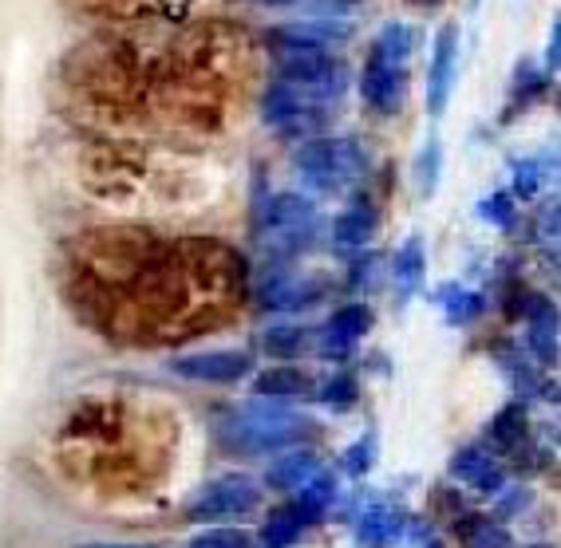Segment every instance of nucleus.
<instances>
[{
  "label": "nucleus",
  "instance_id": "f257e3e1",
  "mask_svg": "<svg viewBox=\"0 0 561 548\" xmlns=\"http://www.w3.org/2000/svg\"><path fill=\"white\" fill-rule=\"evenodd\" d=\"M221 446L238 450L245 458H261V454H277V450H293L297 442H305L312 434L305 415L280 407H261V403H245L233 407L226 415H218L214 422Z\"/></svg>",
  "mask_w": 561,
  "mask_h": 548
},
{
  "label": "nucleus",
  "instance_id": "f03ea898",
  "mask_svg": "<svg viewBox=\"0 0 561 548\" xmlns=\"http://www.w3.org/2000/svg\"><path fill=\"white\" fill-rule=\"evenodd\" d=\"M297 166L309 190L341 194L352 182L364 178L368 170V150L356 139H309L297 150Z\"/></svg>",
  "mask_w": 561,
  "mask_h": 548
},
{
  "label": "nucleus",
  "instance_id": "7ed1b4c3",
  "mask_svg": "<svg viewBox=\"0 0 561 548\" xmlns=\"http://www.w3.org/2000/svg\"><path fill=\"white\" fill-rule=\"evenodd\" d=\"M277 83L305 91L312 100L336 103L348 88V68L321 48H285L277 51Z\"/></svg>",
  "mask_w": 561,
  "mask_h": 548
},
{
  "label": "nucleus",
  "instance_id": "20e7f679",
  "mask_svg": "<svg viewBox=\"0 0 561 548\" xmlns=\"http://www.w3.org/2000/svg\"><path fill=\"white\" fill-rule=\"evenodd\" d=\"M317 230V206H312L305 194H277V198L265 201V213H261V245L280 257L305 249Z\"/></svg>",
  "mask_w": 561,
  "mask_h": 548
},
{
  "label": "nucleus",
  "instance_id": "39448f33",
  "mask_svg": "<svg viewBox=\"0 0 561 548\" xmlns=\"http://www.w3.org/2000/svg\"><path fill=\"white\" fill-rule=\"evenodd\" d=\"M261 119L280 139H312L329 123V103L312 100L297 88H285V83H273L261 100Z\"/></svg>",
  "mask_w": 561,
  "mask_h": 548
},
{
  "label": "nucleus",
  "instance_id": "423d86ee",
  "mask_svg": "<svg viewBox=\"0 0 561 548\" xmlns=\"http://www.w3.org/2000/svg\"><path fill=\"white\" fill-rule=\"evenodd\" d=\"M261 505V489L250 478H218L202 489L198 498L186 505V521L194 525H214V521H230V517H245Z\"/></svg>",
  "mask_w": 561,
  "mask_h": 548
},
{
  "label": "nucleus",
  "instance_id": "0eeeda50",
  "mask_svg": "<svg viewBox=\"0 0 561 548\" xmlns=\"http://www.w3.org/2000/svg\"><path fill=\"white\" fill-rule=\"evenodd\" d=\"M360 95L376 115H396L408 100V63L368 51V63L360 71Z\"/></svg>",
  "mask_w": 561,
  "mask_h": 548
},
{
  "label": "nucleus",
  "instance_id": "6e6552de",
  "mask_svg": "<svg viewBox=\"0 0 561 548\" xmlns=\"http://www.w3.org/2000/svg\"><path fill=\"white\" fill-rule=\"evenodd\" d=\"M171 371L194 383H238L253 371V359L245 351H194V355L171 359Z\"/></svg>",
  "mask_w": 561,
  "mask_h": 548
},
{
  "label": "nucleus",
  "instance_id": "1a4fd4ad",
  "mask_svg": "<svg viewBox=\"0 0 561 548\" xmlns=\"http://www.w3.org/2000/svg\"><path fill=\"white\" fill-rule=\"evenodd\" d=\"M455 63H459V28H455V24H443L439 36H435L432 71H427V110H432V115H443V107L451 100Z\"/></svg>",
  "mask_w": 561,
  "mask_h": 548
},
{
  "label": "nucleus",
  "instance_id": "9d476101",
  "mask_svg": "<svg viewBox=\"0 0 561 548\" xmlns=\"http://www.w3.org/2000/svg\"><path fill=\"white\" fill-rule=\"evenodd\" d=\"M348 36H352V24L329 21V16L280 24V28L270 32V40H273V48H277V51H285V48H321V51H329L332 44H344Z\"/></svg>",
  "mask_w": 561,
  "mask_h": 548
},
{
  "label": "nucleus",
  "instance_id": "9b49d317",
  "mask_svg": "<svg viewBox=\"0 0 561 548\" xmlns=\"http://www.w3.org/2000/svg\"><path fill=\"white\" fill-rule=\"evenodd\" d=\"M451 478H459L462 486L479 489V493H499V489L506 486V474H502V466L486 450H459L451 458Z\"/></svg>",
  "mask_w": 561,
  "mask_h": 548
},
{
  "label": "nucleus",
  "instance_id": "f8f14e48",
  "mask_svg": "<svg viewBox=\"0 0 561 548\" xmlns=\"http://www.w3.org/2000/svg\"><path fill=\"white\" fill-rule=\"evenodd\" d=\"M321 289L324 284L317 277H277V280H270V289L261 292V304L273 312H297V308L317 304Z\"/></svg>",
  "mask_w": 561,
  "mask_h": 548
},
{
  "label": "nucleus",
  "instance_id": "ddd939ff",
  "mask_svg": "<svg viewBox=\"0 0 561 548\" xmlns=\"http://www.w3.org/2000/svg\"><path fill=\"white\" fill-rule=\"evenodd\" d=\"M526 324H530V348L541 363H553L558 359V308L553 300L534 296L530 308H526Z\"/></svg>",
  "mask_w": 561,
  "mask_h": 548
},
{
  "label": "nucleus",
  "instance_id": "4468645a",
  "mask_svg": "<svg viewBox=\"0 0 561 548\" xmlns=\"http://www.w3.org/2000/svg\"><path fill=\"white\" fill-rule=\"evenodd\" d=\"M371 308L368 304H344V308L332 312L329 328H324V351H344L348 343H356L360 336H368L371 328Z\"/></svg>",
  "mask_w": 561,
  "mask_h": 548
},
{
  "label": "nucleus",
  "instance_id": "2eb2a0df",
  "mask_svg": "<svg viewBox=\"0 0 561 548\" xmlns=\"http://www.w3.org/2000/svg\"><path fill=\"white\" fill-rule=\"evenodd\" d=\"M312 474H321V458H317L312 450H305V446L301 450L293 446L289 454H280L277 462H270V469H265V481H270L273 489H301Z\"/></svg>",
  "mask_w": 561,
  "mask_h": 548
},
{
  "label": "nucleus",
  "instance_id": "dca6fc26",
  "mask_svg": "<svg viewBox=\"0 0 561 548\" xmlns=\"http://www.w3.org/2000/svg\"><path fill=\"white\" fill-rule=\"evenodd\" d=\"M423 269H427L423 237H408L400 245V253H396V260H391V280H396V289H400L403 296H411V292L423 284Z\"/></svg>",
  "mask_w": 561,
  "mask_h": 548
},
{
  "label": "nucleus",
  "instance_id": "f3484780",
  "mask_svg": "<svg viewBox=\"0 0 561 548\" xmlns=\"http://www.w3.org/2000/svg\"><path fill=\"white\" fill-rule=\"evenodd\" d=\"M371 233H376V210L368 206H352L332 221V245H341V249H360L371 241Z\"/></svg>",
  "mask_w": 561,
  "mask_h": 548
},
{
  "label": "nucleus",
  "instance_id": "a211bd4d",
  "mask_svg": "<svg viewBox=\"0 0 561 548\" xmlns=\"http://www.w3.org/2000/svg\"><path fill=\"white\" fill-rule=\"evenodd\" d=\"M309 387L312 380L297 368H265L261 375H253L257 399H289V395H305Z\"/></svg>",
  "mask_w": 561,
  "mask_h": 548
},
{
  "label": "nucleus",
  "instance_id": "6ab92c4d",
  "mask_svg": "<svg viewBox=\"0 0 561 548\" xmlns=\"http://www.w3.org/2000/svg\"><path fill=\"white\" fill-rule=\"evenodd\" d=\"M400 528H403L400 513H391V509H368L360 517V525H356V540H360V548H388L391 540L400 537Z\"/></svg>",
  "mask_w": 561,
  "mask_h": 548
},
{
  "label": "nucleus",
  "instance_id": "aec40b11",
  "mask_svg": "<svg viewBox=\"0 0 561 548\" xmlns=\"http://www.w3.org/2000/svg\"><path fill=\"white\" fill-rule=\"evenodd\" d=\"M332 498H336V481H332L329 474H312V478L297 489L293 517H297V521H321V513L329 509Z\"/></svg>",
  "mask_w": 561,
  "mask_h": 548
},
{
  "label": "nucleus",
  "instance_id": "412c9836",
  "mask_svg": "<svg viewBox=\"0 0 561 548\" xmlns=\"http://www.w3.org/2000/svg\"><path fill=\"white\" fill-rule=\"evenodd\" d=\"M455 533H459L462 548H514V537L491 517H467Z\"/></svg>",
  "mask_w": 561,
  "mask_h": 548
},
{
  "label": "nucleus",
  "instance_id": "4be33fe9",
  "mask_svg": "<svg viewBox=\"0 0 561 548\" xmlns=\"http://www.w3.org/2000/svg\"><path fill=\"white\" fill-rule=\"evenodd\" d=\"M297 533H301V521L293 517V509H277V513L265 517L261 540H265V548H289L297 540Z\"/></svg>",
  "mask_w": 561,
  "mask_h": 548
},
{
  "label": "nucleus",
  "instance_id": "5701e85b",
  "mask_svg": "<svg viewBox=\"0 0 561 548\" xmlns=\"http://www.w3.org/2000/svg\"><path fill=\"white\" fill-rule=\"evenodd\" d=\"M526 434V410L522 407H506L494 415L491 422V439L499 442V446H514V442Z\"/></svg>",
  "mask_w": 561,
  "mask_h": 548
},
{
  "label": "nucleus",
  "instance_id": "b1692460",
  "mask_svg": "<svg viewBox=\"0 0 561 548\" xmlns=\"http://www.w3.org/2000/svg\"><path fill=\"white\" fill-rule=\"evenodd\" d=\"M443 304H447V319H451V324H471V319L482 312L479 292H462V289L443 292Z\"/></svg>",
  "mask_w": 561,
  "mask_h": 548
},
{
  "label": "nucleus",
  "instance_id": "393cba45",
  "mask_svg": "<svg viewBox=\"0 0 561 548\" xmlns=\"http://www.w3.org/2000/svg\"><path fill=\"white\" fill-rule=\"evenodd\" d=\"M261 343H265V351H273V355H297L305 343V328H297V324H280V328L265 331Z\"/></svg>",
  "mask_w": 561,
  "mask_h": 548
},
{
  "label": "nucleus",
  "instance_id": "a878e982",
  "mask_svg": "<svg viewBox=\"0 0 561 548\" xmlns=\"http://www.w3.org/2000/svg\"><path fill=\"white\" fill-rule=\"evenodd\" d=\"M415 182L423 194H435V186H439V142L435 139L423 142L420 162H415Z\"/></svg>",
  "mask_w": 561,
  "mask_h": 548
},
{
  "label": "nucleus",
  "instance_id": "bb28decb",
  "mask_svg": "<svg viewBox=\"0 0 561 548\" xmlns=\"http://www.w3.org/2000/svg\"><path fill=\"white\" fill-rule=\"evenodd\" d=\"M191 548H253V540L241 528H206L191 540Z\"/></svg>",
  "mask_w": 561,
  "mask_h": 548
},
{
  "label": "nucleus",
  "instance_id": "cd10ccee",
  "mask_svg": "<svg viewBox=\"0 0 561 548\" xmlns=\"http://www.w3.org/2000/svg\"><path fill=\"white\" fill-rule=\"evenodd\" d=\"M479 218L494 221L499 230H511V225H514V198H511V194H491V198H482Z\"/></svg>",
  "mask_w": 561,
  "mask_h": 548
},
{
  "label": "nucleus",
  "instance_id": "c85d7f7f",
  "mask_svg": "<svg viewBox=\"0 0 561 548\" xmlns=\"http://www.w3.org/2000/svg\"><path fill=\"white\" fill-rule=\"evenodd\" d=\"M352 399H356V383H352L348 375H336V380L324 383L321 403H329V407H348Z\"/></svg>",
  "mask_w": 561,
  "mask_h": 548
},
{
  "label": "nucleus",
  "instance_id": "c756f323",
  "mask_svg": "<svg viewBox=\"0 0 561 548\" xmlns=\"http://www.w3.org/2000/svg\"><path fill=\"white\" fill-rule=\"evenodd\" d=\"M538 182H541V170L534 166V162H518V170H514V194H518V198H534V194H538Z\"/></svg>",
  "mask_w": 561,
  "mask_h": 548
},
{
  "label": "nucleus",
  "instance_id": "7c9ffc66",
  "mask_svg": "<svg viewBox=\"0 0 561 548\" xmlns=\"http://www.w3.org/2000/svg\"><path fill=\"white\" fill-rule=\"evenodd\" d=\"M364 0H305V9L317 12V16H329V21H336V16H344V12L360 9Z\"/></svg>",
  "mask_w": 561,
  "mask_h": 548
},
{
  "label": "nucleus",
  "instance_id": "2f4dec72",
  "mask_svg": "<svg viewBox=\"0 0 561 548\" xmlns=\"http://www.w3.org/2000/svg\"><path fill=\"white\" fill-rule=\"evenodd\" d=\"M368 466H371V439H364L360 446L348 450V469L352 474H364Z\"/></svg>",
  "mask_w": 561,
  "mask_h": 548
},
{
  "label": "nucleus",
  "instance_id": "473e14b6",
  "mask_svg": "<svg viewBox=\"0 0 561 548\" xmlns=\"http://www.w3.org/2000/svg\"><path fill=\"white\" fill-rule=\"evenodd\" d=\"M558 44H561V24H553V32H550V48H546V71H558Z\"/></svg>",
  "mask_w": 561,
  "mask_h": 548
},
{
  "label": "nucleus",
  "instance_id": "72a5a7b5",
  "mask_svg": "<svg viewBox=\"0 0 561 548\" xmlns=\"http://www.w3.org/2000/svg\"><path fill=\"white\" fill-rule=\"evenodd\" d=\"M253 4H265V9H293V4H305V0H253Z\"/></svg>",
  "mask_w": 561,
  "mask_h": 548
},
{
  "label": "nucleus",
  "instance_id": "f704fd0d",
  "mask_svg": "<svg viewBox=\"0 0 561 548\" xmlns=\"http://www.w3.org/2000/svg\"><path fill=\"white\" fill-rule=\"evenodd\" d=\"M80 548H151V545H80Z\"/></svg>",
  "mask_w": 561,
  "mask_h": 548
},
{
  "label": "nucleus",
  "instance_id": "c9c22d12",
  "mask_svg": "<svg viewBox=\"0 0 561 548\" xmlns=\"http://www.w3.org/2000/svg\"><path fill=\"white\" fill-rule=\"evenodd\" d=\"M411 4H423V9H435V4H439V0H411Z\"/></svg>",
  "mask_w": 561,
  "mask_h": 548
},
{
  "label": "nucleus",
  "instance_id": "e433bc0d",
  "mask_svg": "<svg viewBox=\"0 0 561 548\" xmlns=\"http://www.w3.org/2000/svg\"><path fill=\"white\" fill-rule=\"evenodd\" d=\"M530 548H553V545H530Z\"/></svg>",
  "mask_w": 561,
  "mask_h": 548
},
{
  "label": "nucleus",
  "instance_id": "4c0bfd02",
  "mask_svg": "<svg viewBox=\"0 0 561 548\" xmlns=\"http://www.w3.org/2000/svg\"><path fill=\"white\" fill-rule=\"evenodd\" d=\"M474 4H479V0H474Z\"/></svg>",
  "mask_w": 561,
  "mask_h": 548
}]
</instances>
